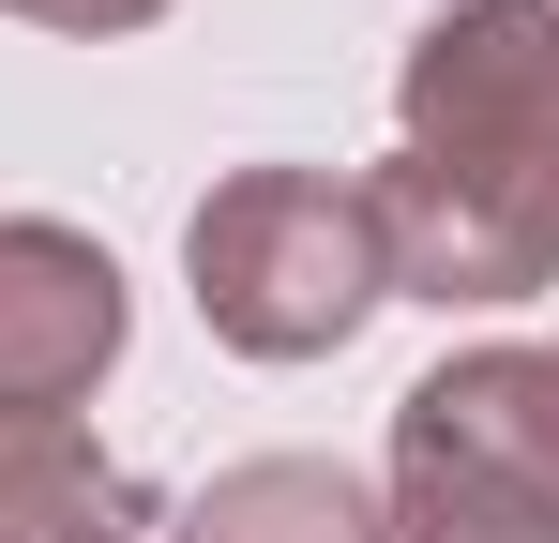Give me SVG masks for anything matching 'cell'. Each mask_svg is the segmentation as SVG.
I'll list each match as a JSON object with an SVG mask.
<instances>
[{
  "mask_svg": "<svg viewBox=\"0 0 559 543\" xmlns=\"http://www.w3.org/2000/svg\"><path fill=\"white\" fill-rule=\"evenodd\" d=\"M545 362H559V348H545Z\"/></svg>",
  "mask_w": 559,
  "mask_h": 543,
  "instance_id": "cell-9",
  "label": "cell"
},
{
  "mask_svg": "<svg viewBox=\"0 0 559 543\" xmlns=\"http://www.w3.org/2000/svg\"><path fill=\"white\" fill-rule=\"evenodd\" d=\"M182 272L242 362H318L393 302V227L348 167H227L182 227Z\"/></svg>",
  "mask_w": 559,
  "mask_h": 543,
  "instance_id": "cell-2",
  "label": "cell"
},
{
  "mask_svg": "<svg viewBox=\"0 0 559 543\" xmlns=\"http://www.w3.org/2000/svg\"><path fill=\"white\" fill-rule=\"evenodd\" d=\"M121 333H136V302H121V257L92 227L0 212V423H76Z\"/></svg>",
  "mask_w": 559,
  "mask_h": 543,
  "instance_id": "cell-4",
  "label": "cell"
},
{
  "mask_svg": "<svg viewBox=\"0 0 559 543\" xmlns=\"http://www.w3.org/2000/svg\"><path fill=\"white\" fill-rule=\"evenodd\" d=\"M121 498V468H106L76 423H0V543H61L76 514Z\"/></svg>",
  "mask_w": 559,
  "mask_h": 543,
  "instance_id": "cell-6",
  "label": "cell"
},
{
  "mask_svg": "<svg viewBox=\"0 0 559 543\" xmlns=\"http://www.w3.org/2000/svg\"><path fill=\"white\" fill-rule=\"evenodd\" d=\"M378 543H559V362L545 348H454L408 377Z\"/></svg>",
  "mask_w": 559,
  "mask_h": 543,
  "instance_id": "cell-3",
  "label": "cell"
},
{
  "mask_svg": "<svg viewBox=\"0 0 559 543\" xmlns=\"http://www.w3.org/2000/svg\"><path fill=\"white\" fill-rule=\"evenodd\" d=\"M61 543H167V529H152V498L121 483V498H106V514H76V529H61Z\"/></svg>",
  "mask_w": 559,
  "mask_h": 543,
  "instance_id": "cell-8",
  "label": "cell"
},
{
  "mask_svg": "<svg viewBox=\"0 0 559 543\" xmlns=\"http://www.w3.org/2000/svg\"><path fill=\"white\" fill-rule=\"evenodd\" d=\"M393 302L559 287V0H439L393 76Z\"/></svg>",
  "mask_w": 559,
  "mask_h": 543,
  "instance_id": "cell-1",
  "label": "cell"
},
{
  "mask_svg": "<svg viewBox=\"0 0 559 543\" xmlns=\"http://www.w3.org/2000/svg\"><path fill=\"white\" fill-rule=\"evenodd\" d=\"M0 15H31V31H152V15H167V0H0Z\"/></svg>",
  "mask_w": 559,
  "mask_h": 543,
  "instance_id": "cell-7",
  "label": "cell"
},
{
  "mask_svg": "<svg viewBox=\"0 0 559 543\" xmlns=\"http://www.w3.org/2000/svg\"><path fill=\"white\" fill-rule=\"evenodd\" d=\"M167 543H378V483H348L333 452H258V468H212Z\"/></svg>",
  "mask_w": 559,
  "mask_h": 543,
  "instance_id": "cell-5",
  "label": "cell"
}]
</instances>
